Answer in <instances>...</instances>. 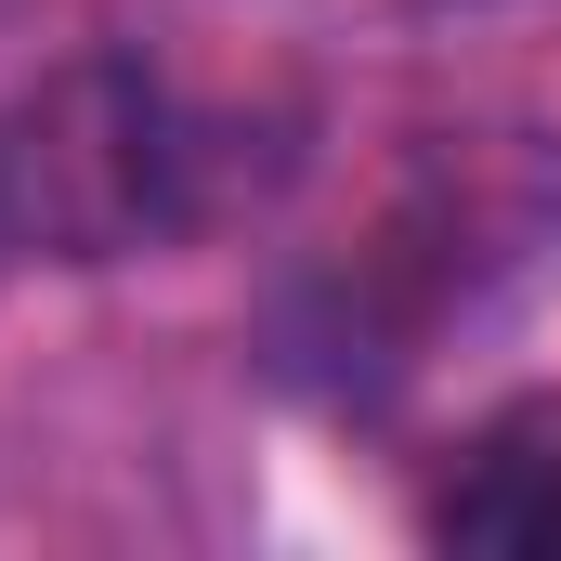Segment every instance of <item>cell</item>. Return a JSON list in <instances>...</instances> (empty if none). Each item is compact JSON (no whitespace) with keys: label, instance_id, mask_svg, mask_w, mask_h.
<instances>
[{"label":"cell","instance_id":"cell-1","mask_svg":"<svg viewBox=\"0 0 561 561\" xmlns=\"http://www.w3.org/2000/svg\"><path fill=\"white\" fill-rule=\"evenodd\" d=\"M236 131L196 118L157 66L79 53L0 105V249L26 262H131L196 236L236 196Z\"/></svg>","mask_w":561,"mask_h":561},{"label":"cell","instance_id":"cell-2","mask_svg":"<svg viewBox=\"0 0 561 561\" xmlns=\"http://www.w3.org/2000/svg\"><path fill=\"white\" fill-rule=\"evenodd\" d=\"M444 549H496V561H561V379L549 392H510L483 431L444 444L419 510Z\"/></svg>","mask_w":561,"mask_h":561}]
</instances>
